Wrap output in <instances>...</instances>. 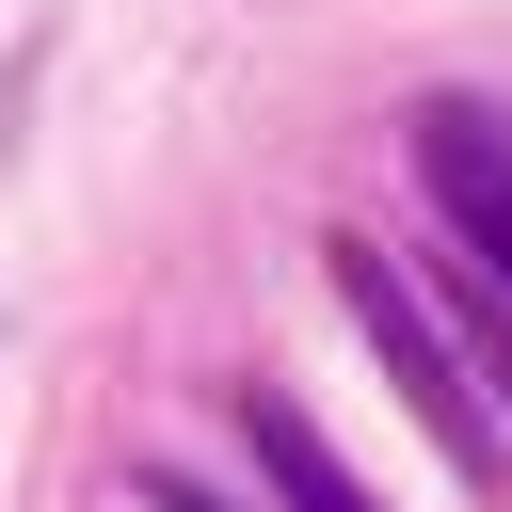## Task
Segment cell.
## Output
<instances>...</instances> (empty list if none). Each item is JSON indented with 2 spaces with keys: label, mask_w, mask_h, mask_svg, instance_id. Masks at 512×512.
Returning <instances> with one entry per match:
<instances>
[{
  "label": "cell",
  "mask_w": 512,
  "mask_h": 512,
  "mask_svg": "<svg viewBox=\"0 0 512 512\" xmlns=\"http://www.w3.org/2000/svg\"><path fill=\"white\" fill-rule=\"evenodd\" d=\"M320 256H336V304L368 320V352H384V384L416 400V432H432V448H448L464 480H496V400L464 384V352L432 336V304H416V288H400V272L368 256V240H320Z\"/></svg>",
  "instance_id": "cell-1"
},
{
  "label": "cell",
  "mask_w": 512,
  "mask_h": 512,
  "mask_svg": "<svg viewBox=\"0 0 512 512\" xmlns=\"http://www.w3.org/2000/svg\"><path fill=\"white\" fill-rule=\"evenodd\" d=\"M144 512H224V496H208V480H160V496H144Z\"/></svg>",
  "instance_id": "cell-4"
},
{
  "label": "cell",
  "mask_w": 512,
  "mask_h": 512,
  "mask_svg": "<svg viewBox=\"0 0 512 512\" xmlns=\"http://www.w3.org/2000/svg\"><path fill=\"white\" fill-rule=\"evenodd\" d=\"M416 192L448 208L464 272L512 304V112H480V96H432V112H416Z\"/></svg>",
  "instance_id": "cell-2"
},
{
  "label": "cell",
  "mask_w": 512,
  "mask_h": 512,
  "mask_svg": "<svg viewBox=\"0 0 512 512\" xmlns=\"http://www.w3.org/2000/svg\"><path fill=\"white\" fill-rule=\"evenodd\" d=\"M240 448H256V480H272L288 512H384V496H368V480L304 432V400H272V384H240Z\"/></svg>",
  "instance_id": "cell-3"
}]
</instances>
